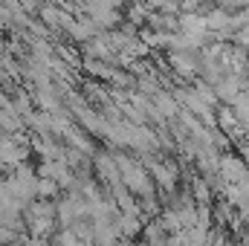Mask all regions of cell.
Here are the masks:
<instances>
[{
    "instance_id": "obj_1",
    "label": "cell",
    "mask_w": 249,
    "mask_h": 246,
    "mask_svg": "<svg viewBox=\"0 0 249 246\" xmlns=\"http://www.w3.org/2000/svg\"><path fill=\"white\" fill-rule=\"evenodd\" d=\"M154 177L160 180L162 188H174V168H165V165H151Z\"/></svg>"
},
{
    "instance_id": "obj_2",
    "label": "cell",
    "mask_w": 249,
    "mask_h": 246,
    "mask_svg": "<svg viewBox=\"0 0 249 246\" xmlns=\"http://www.w3.org/2000/svg\"><path fill=\"white\" fill-rule=\"evenodd\" d=\"M136 226H139V223H136V217H133V214H124L122 220H119V232H124V235H133V232H136Z\"/></svg>"
}]
</instances>
